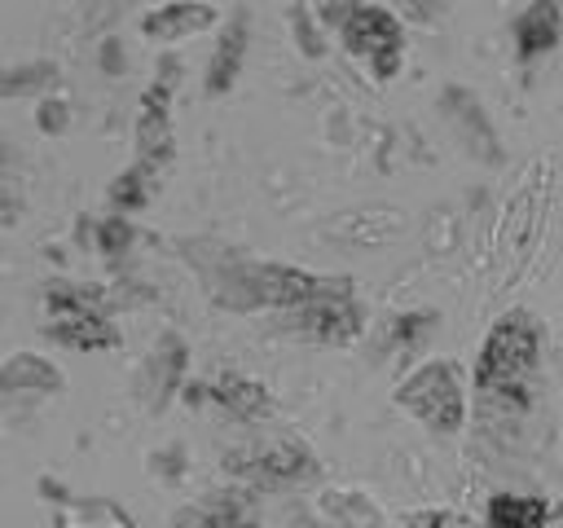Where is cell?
<instances>
[{
  "label": "cell",
  "instance_id": "obj_1",
  "mask_svg": "<svg viewBox=\"0 0 563 528\" xmlns=\"http://www.w3.org/2000/svg\"><path fill=\"white\" fill-rule=\"evenodd\" d=\"M532 370H537V321L528 312H510L484 339L475 383L493 400L523 405V396L532 387Z\"/></svg>",
  "mask_w": 563,
  "mask_h": 528
},
{
  "label": "cell",
  "instance_id": "obj_2",
  "mask_svg": "<svg viewBox=\"0 0 563 528\" xmlns=\"http://www.w3.org/2000/svg\"><path fill=\"white\" fill-rule=\"evenodd\" d=\"M400 405L409 414H418L427 427L435 431H453L462 422V387H457V370L453 365H422L405 392H400Z\"/></svg>",
  "mask_w": 563,
  "mask_h": 528
},
{
  "label": "cell",
  "instance_id": "obj_3",
  "mask_svg": "<svg viewBox=\"0 0 563 528\" xmlns=\"http://www.w3.org/2000/svg\"><path fill=\"white\" fill-rule=\"evenodd\" d=\"M347 44L361 48L383 75H391V66L400 57V26L378 9H356L347 22Z\"/></svg>",
  "mask_w": 563,
  "mask_h": 528
},
{
  "label": "cell",
  "instance_id": "obj_4",
  "mask_svg": "<svg viewBox=\"0 0 563 528\" xmlns=\"http://www.w3.org/2000/svg\"><path fill=\"white\" fill-rule=\"evenodd\" d=\"M550 506L528 493H497L488 502V528H545Z\"/></svg>",
  "mask_w": 563,
  "mask_h": 528
},
{
  "label": "cell",
  "instance_id": "obj_5",
  "mask_svg": "<svg viewBox=\"0 0 563 528\" xmlns=\"http://www.w3.org/2000/svg\"><path fill=\"white\" fill-rule=\"evenodd\" d=\"M554 31H559V4L554 0H537L523 22H519V53L523 57H537L541 48L554 44Z\"/></svg>",
  "mask_w": 563,
  "mask_h": 528
},
{
  "label": "cell",
  "instance_id": "obj_6",
  "mask_svg": "<svg viewBox=\"0 0 563 528\" xmlns=\"http://www.w3.org/2000/svg\"><path fill=\"white\" fill-rule=\"evenodd\" d=\"M409 528H475V524L453 515V510H422V515L409 519Z\"/></svg>",
  "mask_w": 563,
  "mask_h": 528
}]
</instances>
